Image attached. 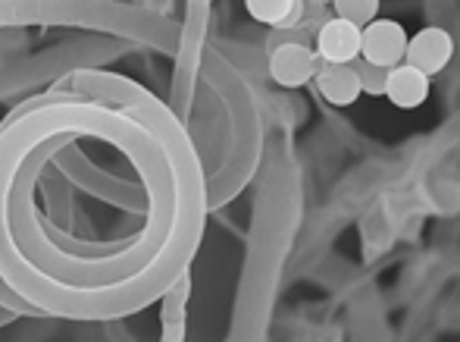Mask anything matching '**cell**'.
<instances>
[{"mask_svg": "<svg viewBox=\"0 0 460 342\" xmlns=\"http://www.w3.org/2000/svg\"><path fill=\"white\" fill-rule=\"evenodd\" d=\"M455 57V38L442 25H423L417 35H407L404 63L423 69L426 76H438Z\"/></svg>", "mask_w": 460, "mask_h": 342, "instance_id": "9c48e42d", "label": "cell"}, {"mask_svg": "<svg viewBox=\"0 0 460 342\" xmlns=\"http://www.w3.org/2000/svg\"><path fill=\"white\" fill-rule=\"evenodd\" d=\"M351 67H354V73H358L360 94H369V98H382V94H385V76H388V69L373 67V63L360 60V57L351 63Z\"/></svg>", "mask_w": 460, "mask_h": 342, "instance_id": "e0dca14e", "label": "cell"}, {"mask_svg": "<svg viewBox=\"0 0 460 342\" xmlns=\"http://www.w3.org/2000/svg\"><path fill=\"white\" fill-rule=\"evenodd\" d=\"M304 4L316 6V10H323V6H329V4H332V0H304Z\"/></svg>", "mask_w": 460, "mask_h": 342, "instance_id": "d6986e66", "label": "cell"}, {"mask_svg": "<svg viewBox=\"0 0 460 342\" xmlns=\"http://www.w3.org/2000/svg\"><path fill=\"white\" fill-rule=\"evenodd\" d=\"M50 166H54V170H60L63 176L69 179V185L88 192V195L97 198V202H107V204H113V208L128 211V214H135V217L147 214L145 185L103 173L101 166H97L94 160L79 148V139H73L69 145H63L60 151L54 154Z\"/></svg>", "mask_w": 460, "mask_h": 342, "instance_id": "5b68a950", "label": "cell"}, {"mask_svg": "<svg viewBox=\"0 0 460 342\" xmlns=\"http://www.w3.org/2000/svg\"><path fill=\"white\" fill-rule=\"evenodd\" d=\"M332 10L339 19L354 25H367L379 16V0H332Z\"/></svg>", "mask_w": 460, "mask_h": 342, "instance_id": "2e32d148", "label": "cell"}, {"mask_svg": "<svg viewBox=\"0 0 460 342\" xmlns=\"http://www.w3.org/2000/svg\"><path fill=\"white\" fill-rule=\"evenodd\" d=\"M188 292H191V274L179 276L176 283H172L170 289H166L164 295H160V302H164V318H160V324H164V330H160V337L166 342H182L185 339V305H188Z\"/></svg>", "mask_w": 460, "mask_h": 342, "instance_id": "5bb4252c", "label": "cell"}, {"mask_svg": "<svg viewBox=\"0 0 460 342\" xmlns=\"http://www.w3.org/2000/svg\"><path fill=\"white\" fill-rule=\"evenodd\" d=\"M198 79L223 101L226 113H229V139H232L226 160L204 176L207 214H210V211H219L229 202H235L254 183L257 170L263 164L267 139H263V113L257 107L254 88H251L248 76L232 60H226L223 50H217L213 44H204V50H200Z\"/></svg>", "mask_w": 460, "mask_h": 342, "instance_id": "7a4b0ae2", "label": "cell"}, {"mask_svg": "<svg viewBox=\"0 0 460 342\" xmlns=\"http://www.w3.org/2000/svg\"><path fill=\"white\" fill-rule=\"evenodd\" d=\"M301 220V183L297 166L288 154H273L263 166L261 189H257L254 217H251L248 255L242 267V286L235 295V314H232L229 339H267L270 320L282 267L288 257L291 238Z\"/></svg>", "mask_w": 460, "mask_h": 342, "instance_id": "6da1fadb", "label": "cell"}, {"mask_svg": "<svg viewBox=\"0 0 460 342\" xmlns=\"http://www.w3.org/2000/svg\"><path fill=\"white\" fill-rule=\"evenodd\" d=\"M185 129L207 176V173H213L226 160V151H229L232 139H229V113H226L223 101H219L200 79H198V88H194Z\"/></svg>", "mask_w": 460, "mask_h": 342, "instance_id": "8992f818", "label": "cell"}, {"mask_svg": "<svg viewBox=\"0 0 460 342\" xmlns=\"http://www.w3.org/2000/svg\"><path fill=\"white\" fill-rule=\"evenodd\" d=\"M244 10L267 29H291L304 22V0H244Z\"/></svg>", "mask_w": 460, "mask_h": 342, "instance_id": "9a60e30c", "label": "cell"}, {"mask_svg": "<svg viewBox=\"0 0 460 342\" xmlns=\"http://www.w3.org/2000/svg\"><path fill=\"white\" fill-rule=\"evenodd\" d=\"M316 57L323 63H354L360 57V25L329 16L314 35Z\"/></svg>", "mask_w": 460, "mask_h": 342, "instance_id": "30bf717a", "label": "cell"}, {"mask_svg": "<svg viewBox=\"0 0 460 342\" xmlns=\"http://www.w3.org/2000/svg\"><path fill=\"white\" fill-rule=\"evenodd\" d=\"M267 76L279 88H304L316 76V50L304 41H282L267 50Z\"/></svg>", "mask_w": 460, "mask_h": 342, "instance_id": "ba28073f", "label": "cell"}, {"mask_svg": "<svg viewBox=\"0 0 460 342\" xmlns=\"http://www.w3.org/2000/svg\"><path fill=\"white\" fill-rule=\"evenodd\" d=\"M0 132H4V122H0ZM0 305L4 308H10V311H16L19 318H48V314L41 311L38 305H31L25 295H19L16 289L10 286V283L0 276Z\"/></svg>", "mask_w": 460, "mask_h": 342, "instance_id": "ac0fdd59", "label": "cell"}, {"mask_svg": "<svg viewBox=\"0 0 460 342\" xmlns=\"http://www.w3.org/2000/svg\"><path fill=\"white\" fill-rule=\"evenodd\" d=\"M316 88L332 107H351L360 101V82L351 63H323L316 67Z\"/></svg>", "mask_w": 460, "mask_h": 342, "instance_id": "4fadbf2b", "label": "cell"}, {"mask_svg": "<svg viewBox=\"0 0 460 342\" xmlns=\"http://www.w3.org/2000/svg\"><path fill=\"white\" fill-rule=\"evenodd\" d=\"M38 189H41L44 204H48V217H44V220L57 223V227L66 230V232H73L75 230V202H73V195H69V179L48 164L41 173V179H38Z\"/></svg>", "mask_w": 460, "mask_h": 342, "instance_id": "7c38bea8", "label": "cell"}, {"mask_svg": "<svg viewBox=\"0 0 460 342\" xmlns=\"http://www.w3.org/2000/svg\"><path fill=\"white\" fill-rule=\"evenodd\" d=\"M25 25H57L122 38L135 48H151L172 60L182 41V25L176 19L119 0H0V29Z\"/></svg>", "mask_w": 460, "mask_h": 342, "instance_id": "3957f363", "label": "cell"}, {"mask_svg": "<svg viewBox=\"0 0 460 342\" xmlns=\"http://www.w3.org/2000/svg\"><path fill=\"white\" fill-rule=\"evenodd\" d=\"M404 50H407V32L398 19L376 16L373 22L360 25V60L382 69H392L398 63H404Z\"/></svg>", "mask_w": 460, "mask_h": 342, "instance_id": "52a82bcc", "label": "cell"}, {"mask_svg": "<svg viewBox=\"0 0 460 342\" xmlns=\"http://www.w3.org/2000/svg\"><path fill=\"white\" fill-rule=\"evenodd\" d=\"M432 92V76H426L423 69L411 67V63H398L388 69L385 76V94L382 98L392 101L398 111H417L429 101Z\"/></svg>", "mask_w": 460, "mask_h": 342, "instance_id": "8fae6325", "label": "cell"}, {"mask_svg": "<svg viewBox=\"0 0 460 342\" xmlns=\"http://www.w3.org/2000/svg\"><path fill=\"white\" fill-rule=\"evenodd\" d=\"M210 4H213V0H210Z\"/></svg>", "mask_w": 460, "mask_h": 342, "instance_id": "ffe728a7", "label": "cell"}, {"mask_svg": "<svg viewBox=\"0 0 460 342\" xmlns=\"http://www.w3.org/2000/svg\"><path fill=\"white\" fill-rule=\"evenodd\" d=\"M135 44L122 38L85 35L73 41H60L41 54H25L22 29H0V101H10L22 92H31L44 82H57L75 69H103V63H113L119 57L132 54Z\"/></svg>", "mask_w": 460, "mask_h": 342, "instance_id": "277c9868", "label": "cell"}]
</instances>
